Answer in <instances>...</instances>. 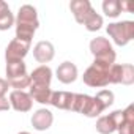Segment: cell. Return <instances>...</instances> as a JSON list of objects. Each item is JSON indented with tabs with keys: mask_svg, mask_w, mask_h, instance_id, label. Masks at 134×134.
<instances>
[{
	"mask_svg": "<svg viewBox=\"0 0 134 134\" xmlns=\"http://www.w3.org/2000/svg\"><path fill=\"white\" fill-rule=\"evenodd\" d=\"M14 25H16V38L32 43V38L35 36L40 27L36 8L33 5H22L18 10V16L14 18Z\"/></svg>",
	"mask_w": 134,
	"mask_h": 134,
	"instance_id": "obj_1",
	"label": "cell"
},
{
	"mask_svg": "<svg viewBox=\"0 0 134 134\" xmlns=\"http://www.w3.org/2000/svg\"><path fill=\"white\" fill-rule=\"evenodd\" d=\"M112 65L93 60V63L85 70L82 79L92 88H104L109 85V68Z\"/></svg>",
	"mask_w": 134,
	"mask_h": 134,
	"instance_id": "obj_2",
	"label": "cell"
},
{
	"mask_svg": "<svg viewBox=\"0 0 134 134\" xmlns=\"http://www.w3.org/2000/svg\"><path fill=\"white\" fill-rule=\"evenodd\" d=\"M106 32H107L109 38L114 41V44L123 47L134 40V22L132 21L110 22L106 27Z\"/></svg>",
	"mask_w": 134,
	"mask_h": 134,
	"instance_id": "obj_3",
	"label": "cell"
},
{
	"mask_svg": "<svg viewBox=\"0 0 134 134\" xmlns=\"http://www.w3.org/2000/svg\"><path fill=\"white\" fill-rule=\"evenodd\" d=\"M90 47V52L92 55L95 57V60L98 62H104V63H109V65H114L115 63V58H117V54L114 51V46L112 43L104 38V36H96L90 41L88 44Z\"/></svg>",
	"mask_w": 134,
	"mask_h": 134,
	"instance_id": "obj_4",
	"label": "cell"
},
{
	"mask_svg": "<svg viewBox=\"0 0 134 134\" xmlns=\"http://www.w3.org/2000/svg\"><path fill=\"white\" fill-rule=\"evenodd\" d=\"M32 47V43L29 41H22V40H18V38H13L7 49H5V58L7 62H11V60H24L25 55L29 54Z\"/></svg>",
	"mask_w": 134,
	"mask_h": 134,
	"instance_id": "obj_5",
	"label": "cell"
},
{
	"mask_svg": "<svg viewBox=\"0 0 134 134\" xmlns=\"http://www.w3.org/2000/svg\"><path fill=\"white\" fill-rule=\"evenodd\" d=\"M8 101H10V106L11 109H14L16 112H30L32 107H33V99L30 98L29 92L25 90H13L8 96Z\"/></svg>",
	"mask_w": 134,
	"mask_h": 134,
	"instance_id": "obj_6",
	"label": "cell"
},
{
	"mask_svg": "<svg viewBox=\"0 0 134 134\" xmlns=\"http://www.w3.org/2000/svg\"><path fill=\"white\" fill-rule=\"evenodd\" d=\"M30 121H32L33 129H36V131H47L52 126V123H54V114L49 109L41 107V109H36L32 114Z\"/></svg>",
	"mask_w": 134,
	"mask_h": 134,
	"instance_id": "obj_7",
	"label": "cell"
},
{
	"mask_svg": "<svg viewBox=\"0 0 134 134\" xmlns=\"http://www.w3.org/2000/svg\"><path fill=\"white\" fill-rule=\"evenodd\" d=\"M55 57V47L51 41H38L35 46H33V58L41 63V65H46L49 63L52 58Z\"/></svg>",
	"mask_w": 134,
	"mask_h": 134,
	"instance_id": "obj_8",
	"label": "cell"
},
{
	"mask_svg": "<svg viewBox=\"0 0 134 134\" xmlns=\"http://www.w3.org/2000/svg\"><path fill=\"white\" fill-rule=\"evenodd\" d=\"M55 76H57V79L62 84L68 85V84L76 82V79L79 76V71H77V66L73 62H63V63L58 65V68L55 70Z\"/></svg>",
	"mask_w": 134,
	"mask_h": 134,
	"instance_id": "obj_9",
	"label": "cell"
},
{
	"mask_svg": "<svg viewBox=\"0 0 134 134\" xmlns=\"http://www.w3.org/2000/svg\"><path fill=\"white\" fill-rule=\"evenodd\" d=\"M30 76V85H43V87H51L52 82V70L47 65H40L32 71Z\"/></svg>",
	"mask_w": 134,
	"mask_h": 134,
	"instance_id": "obj_10",
	"label": "cell"
},
{
	"mask_svg": "<svg viewBox=\"0 0 134 134\" xmlns=\"http://www.w3.org/2000/svg\"><path fill=\"white\" fill-rule=\"evenodd\" d=\"M70 10H71V13L74 16L76 22L82 25L85 18L93 11V7H92V3L88 0H73L70 3Z\"/></svg>",
	"mask_w": 134,
	"mask_h": 134,
	"instance_id": "obj_11",
	"label": "cell"
},
{
	"mask_svg": "<svg viewBox=\"0 0 134 134\" xmlns=\"http://www.w3.org/2000/svg\"><path fill=\"white\" fill-rule=\"evenodd\" d=\"M73 98H74V93H71V92H52L49 104L60 110H71Z\"/></svg>",
	"mask_w": 134,
	"mask_h": 134,
	"instance_id": "obj_12",
	"label": "cell"
},
{
	"mask_svg": "<svg viewBox=\"0 0 134 134\" xmlns=\"http://www.w3.org/2000/svg\"><path fill=\"white\" fill-rule=\"evenodd\" d=\"M29 95L33 99V103H40L43 106H47L51 103L52 90L51 87H43V85H30L29 87Z\"/></svg>",
	"mask_w": 134,
	"mask_h": 134,
	"instance_id": "obj_13",
	"label": "cell"
},
{
	"mask_svg": "<svg viewBox=\"0 0 134 134\" xmlns=\"http://www.w3.org/2000/svg\"><path fill=\"white\" fill-rule=\"evenodd\" d=\"M118 134H134V106L129 104L123 109V121L117 128Z\"/></svg>",
	"mask_w": 134,
	"mask_h": 134,
	"instance_id": "obj_14",
	"label": "cell"
},
{
	"mask_svg": "<svg viewBox=\"0 0 134 134\" xmlns=\"http://www.w3.org/2000/svg\"><path fill=\"white\" fill-rule=\"evenodd\" d=\"M14 25V16L11 13V8L7 2L0 0V32L10 30Z\"/></svg>",
	"mask_w": 134,
	"mask_h": 134,
	"instance_id": "obj_15",
	"label": "cell"
},
{
	"mask_svg": "<svg viewBox=\"0 0 134 134\" xmlns=\"http://www.w3.org/2000/svg\"><path fill=\"white\" fill-rule=\"evenodd\" d=\"M7 79H13V77H19L27 74V65L24 60H11L7 62Z\"/></svg>",
	"mask_w": 134,
	"mask_h": 134,
	"instance_id": "obj_16",
	"label": "cell"
},
{
	"mask_svg": "<svg viewBox=\"0 0 134 134\" xmlns=\"http://www.w3.org/2000/svg\"><path fill=\"white\" fill-rule=\"evenodd\" d=\"M96 131L99 134H114L117 131V125L112 120L110 114L109 115H99L96 120Z\"/></svg>",
	"mask_w": 134,
	"mask_h": 134,
	"instance_id": "obj_17",
	"label": "cell"
},
{
	"mask_svg": "<svg viewBox=\"0 0 134 134\" xmlns=\"http://www.w3.org/2000/svg\"><path fill=\"white\" fill-rule=\"evenodd\" d=\"M92 101V96L84 95V93H74L73 98V106H71V112H77V114H85L88 104Z\"/></svg>",
	"mask_w": 134,
	"mask_h": 134,
	"instance_id": "obj_18",
	"label": "cell"
},
{
	"mask_svg": "<svg viewBox=\"0 0 134 134\" xmlns=\"http://www.w3.org/2000/svg\"><path fill=\"white\" fill-rule=\"evenodd\" d=\"M88 32H98L103 25H104V19H103V16L101 14H98L95 10L85 18V21H84V24H82Z\"/></svg>",
	"mask_w": 134,
	"mask_h": 134,
	"instance_id": "obj_19",
	"label": "cell"
},
{
	"mask_svg": "<svg viewBox=\"0 0 134 134\" xmlns=\"http://www.w3.org/2000/svg\"><path fill=\"white\" fill-rule=\"evenodd\" d=\"M103 13L110 18L115 19L121 14V8H120V0H104L103 2Z\"/></svg>",
	"mask_w": 134,
	"mask_h": 134,
	"instance_id": "obj_20",
	"label": "cell"
},
{
	"mask_svg": "<svg viewBox=\"0 0 134 134\" xmlns=\"http://www.w3.org/2000/svg\"><path fill=\"white\" fill-rule=\"evenodd\" d=\"M120 84L121 85H132L134 84V66L131 63H123L121 65Z\"/></svg>",
	"mask_w": 134,
	"mask_h": 134,
	"instance_id": "obj_21",
	"label": "cell"
},
{
	"mask_svg": "<svg viewBox=\"0 0 134 134\" xmlns=\"http://www.w3.org/2000/svg\"><path fill=\"white\" fill-rule=\"evenodd\" d=\"M95 98H96V101L101 104V107H103L104 110H106V109H109V107L114 104V99H115L114 92H110V90H107V88L99 90V92L95 95Z\"/></svg>",
	"mask_w": 134,
	"mask_h": 134,
	"instance_id": "obj_22",
	"label": "cell"
},
{
	"mask_svg": "<svg viewBox=\"0 0 134 134\" xmlns=\"http://www.w3.org/2000/svg\"><path fill=\"white\" fill-rule=\"evenodd\" d=\"M8 81V85L13 87L14 90H25L30 87V76L29 74H24V76H19V77H13V79H7Z\"/></svg>",
	"mask_w": 134,
	"mask_h": 134,
	"instance_id": "obj_23",
	"label": "cell"
},
{
	"mask_svg": "<svg viewBox=\"0 0 134 134\" xmlns=\"http://www.w3.org/2000/svg\"><path fill=\"white\" fill-rule=\"evenodd\" d=\"M11 106H10V101L7 96H0V112H5V110H10Z\"/></svg>",
	"mask_w": 134,
	"mask_h": 134,
	"instance_id": "obj_24",
	"label": "cell"
},
{
	"mask_svg": "<svg viewBox=\"0 0 134 134\" xmlns=\"http://www.w3.org/2000/svg\"><path fill=\"white\" fill-rule=\"evenodd\" d=\"M8 87H10L8 85V81L0 77V96H5L8 93Z\"/></svg>",
	"mask_w": 134,
	"mask_h": 134,
	"instance_id": "obj_25",
	"label": "cell"
},
{
	"mask_svg": "<svg viewBox=\"0 0 134 134\" xmlns=\"http://www.w3.org/2000/svg\"><path fill=\"white\" fill-rule=\"evenodd\" d=\"M120 8H121V11H126V13L132 11V5L129 2H120Z\"/></svg>",
	"mask_w": 134,
	"mask_h": 134,
	"instance_id": "obj_26",
	"label": "cell"
},
{
	"mask_svg": "<svg viewBox=\"0 0 134 134\" xmlns=\"http://www.w3.org/2000/svg\"><path fill=\"white\" fill-rule=\"evenodd\" d=\"M18 134H32V132H29V131H21V132H18Z\"/></svg>",
	"mask_w": 134,
	"mask_h": 134,
	"instance_id": "obj_27",
	"label": "cell"
}]
</instances>
